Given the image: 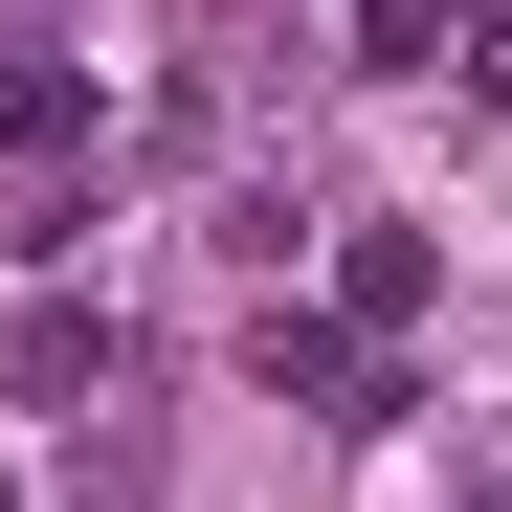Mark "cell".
Here are the masks:
<instances>
[{
	"mask_svg": "<svg viewBox=\"0 0 512 512\" xmlns=\"http://www.w3.org/2000/svg\"><path fill=\"white\" fill-rule=\"evenodd\" d=\"M245 379H268V401H312V423H401V379H379L334 312H245Z\"/></svg>",
	"mask_w": 512,
	"mask_h": 512,
	"instance_id": "cell-1",
	"label": "cell"
},
{
	"mask_svg": "<svg viewBox=\"0 0 512 512\" xmlns=\"http://www.w3.org/2000/svg\"><path fill=\"white\" fill-rule=\"evenodd\" d=\"M0 357H23V401H67V423H90V401H112V312H90V290H45Z\"/></svg>",
	"mask_w": 512,
	"mask_h": 512,
	"instance_id": "cell-2",
	"label": "cell"
},
{
	"mask_svg": "<svg viewBox=\"0 0 512 512\" xmlns=\"http://www.w3.org/2000/svg\"><path fill=\"white\" fill-rule=\"evenodd\" d=\"M423 290H446V245H423V223H357V245H334V334H401Z\"/></svg>",
	"mask_w": 512,
	"mask_h": 512,
	"instance_id": "cell-3",
	"label": "cell"
},
{
	"mask_svg": "<svg viewBox=\"0 0 512 512\" xmlns=\"http://www.w3.org/2000/svg\"><path fill=\"white\" fill-rule=\"evenodd\" d=\"M90 112H112L90 67H0V134H23V156H90Z\"/></svg>",
	"mask_w": 512,
	"mask_h": 512,
	"instance_id": "cell-4",
	"label": "cell"
},
{
	"mask_svg": "<svg viewBox=\"0 0 512 512\" xmlns=\"http://www.w3.org/2000/svg\"><path fill=\"white\" fill-rule=\"evenodd\" d=\"M468 512H512V490H468Z\"/></svg>",
	"mask_w": 512,
	"mask_h": 512,
	"instance_id": "cell-5",
	"label": "cell"
}]
</instances>
